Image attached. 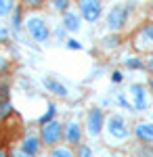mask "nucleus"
Masks as SVG:
<instances>
[{
    "instance_id": "obj_36",
    "label": "nucleus",
    "mask_w": 153,
    "mask_h": 157,
    "mask_svg": "<svg viewBox=\"0 0 153 157\" xmlns=\"http://www.w3.org/2000/svg\"><path fill=\"white\" fill-rule=\"evenodd\" d=\"M151 151H153V145H151Z\"/></svg>"
},
{
    "instance_id": "obj_25",
    "label": "nucleus",
    "mask_w": 153,
    "mask_h": 157,
    "mask_svg": "<svg viewBox=\"0 0 153 157\" xmlns=\"http://www.w3.org/2000/svg\"><path fill=\"white\" fill-rule=\"evenodd\" d=\"M116 101H118L120 107H124V109H128V111H132V113H134V109H132V103H130L128 98H126V94H124V92H118V94H116Z\"/></svg>"
},
{
    "instance_id": "obj_9",
    "label": "nucleus",
    "mask_w": 153,
    "mask_h": 157,
    "mask_svg": "<svg viewBox=\"0 0 153 157\" xmlns=\"http://www.w3.org/2000/svg\"><path fill=\"white\" fill-rule=\"evenodd\" d=\"M63 140L69 147H76L82 143V126H80V121L69 120L63 124Z\"/></svg>"
},
{
    "instance_id": "obj_21",
    "label": "nucleus",
    "mask_w": 153,
    "mask_h": 157,
    "mask_svg": "<svg viewBox=\"0 0 153 157\" xmlns=\"http://www.w3.org/2000/svg\"><path fill=\"white\" fill-rule=\"evenodd\" d=\"M48 4L53 6V11H57V13H65V11H69L71 0H48Z\"/></svg>"
},
{
    "instance_id": "obj_20",
    "label": "nucleus",
    "mask_w": 153,
    "mask_h": 157,
    "mask_svg": "<svg viewBox=\"0 0 153 157\" xmlns=\"http://www.w3.org/2000/svg\"><path fill=\"white\" fill-rule=\"evenodd\" d=\"M46 0H19V4L23 6L25 11H40L44 6Z\"/></svg>"
},
{
    "instance_id": "obj_6",
    "label": "nucleus",
    "mask_w": 153,
    "mask_h": 157,
    "mask_svg": "<svg viewBox=\"0 0 153 157\" xmlns=\"http://www.w3.org/2000/svg\"><path fill=\"white\" fill-rule=\"evenodd\" d=\"M132 48L136 50L139 55H143V52H151L153 50V21H145V23L134 32Z\"/></svg>"
},
{
    "instance_id": "obj_2",
    "label": "nucleus",
    "mask_w": 153,
    "mask_h": 157,
    "mask_svg": "<svg viewBox=\"0 0 153 157\" xmlns=\"http://www.w3.org/2000/svg\"><path fill=\"white\" fill-rule=\"evenodd\" d=\"M23 27L27 32V36L32 38V42H36V44H46L50 40V36H53L46 19L42 15H38L36 11H29V15L25 17V21H23Z\"/></svg>"
},
{
    "instance_id": "obj_5",
    "label": "nucleus",
    "mask_w": 153,
    "mask_h": 157,
    "mask_svg": "<svg viewBox=\"0 0 153 157\" xmlns=\"http://www.w3.org/2000/svg\"><path fill=\"white\" fill-rule=\"evenodd\" d=\"M105 111L101 105H94V107L88 109V113H86V124H84V130L86 134L90 136V138H99L103 130H105Z\"/></svg>"
},
{
    "instance_id": "obj_29",
    "label": "nucleus",
    "mask_w": 153,
    "mask_h": 157,
    "mask_svg": "<svg viewBox=\"0 0 153 157\" xmlns=\"http://www.w3.org/2000/svg\"><path fill=\"white\" fill-rule=\"evenodd\" d=\"M9 97H11V88H9V82L0 80V101H2V98H9Z\"/></svg>"
},
{
    "instance_id": "obj_15",
    "label": "nucleus",
    "mask_w": 153,
    "mask_h": 157,
    "mask_svg": "<svg viewBox=\"0 0 153 157\" xmlns=\"http://www.w3.org/2000/svg\"><path fill=\"white\" fill-rule=\"evenodd\" d=\"M124 67H126V69H132V71H145V69H147L145 59H143V57H139V55L126 57V59H124Z\"/></svg>"
},
{
    "instance_id": "obj_17",
    "label": "nucleus",
    "mask_w": 153,
    "mask_h": 157,
    "mask_svg": "<svg viewBox=\"0 0 153 157\" xmlns=\"http://www.w3.org/2000/svg\"><path fill=\"white\" fill-rule=\"evenodd\" d=\"M55 117H57V105H55V103H48V105H46V111H44L38 120H36V124H38V126H42V124H46V121L55 120Z\"/></svg>"
},
{
    "instance_id": "obj_22",
    "label": "nucleus",
    "mask_w": 153,
    "mask_h": 157,
    "mask_svg": "<svg viewBox=\"0 0 153 157\" xmlns=\"http://www.w3.org/2000/svg\"><path fill=\"white\" fill-rule=\"evenodd\" d=\"M50 155H53V157H71V155H73V151H71V147L57 145V147L50 149Z\"/></svg>"
},
{
    "instance_id": "obj_19",
    "label": "nucleus",
    "mask_w": 153,
    "mask_h": 157,
    "mask_svg": "<svg viewBox=\"0 0 153 157\" xmlns=\"http://www.w3.org/2000/svg\"><path fill=\"white\" fill-rule=\"evenodd\" d=\"M17 2H19V0H0V19L11 17V13H13V9L17 6Z\"/></svg>"
},
{
    "instance_id": "obj_31",
    "label": "nucleus",
    "mask_w": 153,
    "mask_h": 157,
    "mask_svg": "<svg viewBox=\"0 0 153 157\" xmlns=\"http://www.w3.org/2000/svg\"><path fill=\"white\" fill-rule=\"evenodd\" d=\"M122 80H124L122 71H111V82H113V84H120Z\"/></svg>"
},
{
    "instance_id": "obj_8",
    "label": "nucleus",
    "mask_w": 153,
    "mask_h": 157,
    "mask_svg": "<svg viewBox=\"0 0 153 157\" xmlns=\"http://www.w3.org/2000/svg\"><path fill=\"white\" fill-rule=\"evenodd\" d=\"M78 9H80V15L86 23H96L103 15V2L101 0H86V2L78 4Z\"/></svg>"
},
{
    "instance_id": "obj_12",
    "label": "nucleus",
    "mask_w": 153,
    "mask_h": 157,
    "mask_svg": "<svg viewBox=\"0 0 153 157\" xmlns=\"http://www.w3.org/2000/svg\"><path fill=\"white\" fill-rule=\"evenodd\" d=\"M134 138L143 145H153V121H139L134 126Z\"/></svg>"
},
{
    "instance_id": "obj_14",
    "label": "nucleus",
    "mask_w": 153,
    "mask_h": 157,
    "mask_svg": "<svg viewBox=\"0 0 153 157\" xmlns=\"http://www.w3.org/2000/svg\"><path fill=\"white\" fill-rule=\"evenodd\" d=\"M23 6H21V4H19V2H17V6H15V9H13V13H11V29L13 32H15V36L19 38V32H21V29H23V21H25V17H23Z\"/></svg>"
},
{
    "instance_id": "obj_32",
    "label": "nucleus",
    "mask_w": 153,
    "mask_h": 157,
    "mask_svg": "<svg viewBox=\"0 0 153 157\" xmlns=\"http://www.w3.org/2000/svg\"><path fill=\"white\" fill-rule=\"evenodd\" d=\"M147 88H149V92L153 94V75H149V78H147Z\"/></svg>"
},
{
    "instance_id": "obj_1",
    "label": "nucleus",
    "mask_w": 153,
    "mask_h": 157,
    "mask_svg": "<svg viewBox=\"0 0 153 157\" xmlns=\"http://www.w3.org/2000/svg\"><path fill=\"white\" fill-rule=\"evenodd\" d=\"M105 136L109 145H124L130 138V130L126 117L120 113H111L105 117Z\"/></svg>"
},
{
    "instance_id": "obj_24",
    "label": "nucleus",
    "mask_w": 153,
    "mask_h": 157,
    "mask_svg": "<svg viewBox=\"0 0 153 157\" xmlns=\"http://www.w3.org/2000/svg\"><path fill=\"white\" fill-rule=\"evenodd\" d=\"M9 71H11V59L0 50V78H2V75H6Z\"/></svg>"
},
{
    "instance_id": "obj_23",
    "label": "nucleus",
    "mask_w": 153,
    "mask_h": 157,
    "mask_svg": "<svg viewBox=\"0 0 153 157\" xmlns=\"http://www.w3.org/2000/svg\"><path fill=\"white\" fill-rule=\"evenodd\" d=\"M11 32H13L11 25L0 21V44H9V42H11Z\"/></svg>"
},
{
    "instance_id": "obj_33",
    "label": "nucleus",
    "mask_w": 153,
    "mask_h": 157,
    "mask_svg": "<svg viewBox=\"0 0 153 157\" xmlns=\"http://www.w3.org/2000/svg\"><path fill=\"white\" fill-rule=\"evenodd\" d=\"M149 9H151V15H153V0H151V4H149Z\"/></svg>"
},
{
    "instance_id": "obj_13",
    "label": "nucleus",
    "mask_w": 153,
    "mask_h": 157,
    "mask_svg": "<svg viewBox=\"0 0 153 157\" xmlns=\"http://www.w3.org/2000/svg\"><path fill=\"white\" fill-rule=\"evenodd\" d=\"M42 86H44V90H48L50 94H55V97H59V98H67L69 97V90L61 84L59 80H55V78H48V75L42 78Z\"/></svg>"
},
{
    "instance_id": "obj_28",
    "label": "nucleus",
    "mask_w": 153,
    "mask_h": 157,
    "mask_svg": "<svg viewBox=\"0 0 153 157\" xmlns=\"http://www.w3.org/2000/svg\"><path fill=\"white\" fill-rule=\"evenodd\" d=\"M55 38H57V42H65L67 40V29L63 27V23H59V27L55 29Z\"/></svg>"
},
{
    "instance_id": "obj_26",
    "label": "nucleus",
    "mask_w": 153,
    "mask_h": 157,
    "mask_svg": "<svg viewBox=\"0 0 153 157\" xmlns=\"http://www.w3.org/2000/svg\"><path fill=\"white\" fill-rule=\"evenodd\" d=\"M65 48H67V50H82L84 46H82L80 40H76V38H67V40H65Z\"/></svg>"
},
{
    "instance_id": "obj_35",
    "label": "nucleus",
    "mask_w": 153,
    "mask_h": 157,
    "mask_svg": "<svg viewBox=\"0 0 153 157\" xmlns=\"http://www.w3.org/2000/svg\"><path fill=\"white\" fill-rule=\"evenodd\" d=\"M151 121H153V113H151Z\"/></svg>"
},
{
    "instance_id": "obj_4",
    "label": "nucleus",
    "mask_w": 153,
    "mask_h": 157,
    "mask_svg": "<svg viewBox=\"0 0 153 157\" xmlns=\"http://www.w3.org/2000/svg\"><path fill=\"white\" fill-rule=\"evenodd\" d=\"M40 140H42V145L48 147V149L61 145V143H63V121H59L55 117V120L42 124V126H40Z\"/></svg>"
},
{
    "instance_id": "obj_3",
    "label": "nucleus",
    "mask_w": 153,
    "mask_h": 157,
    "mask_svg": "<svg viewBox=\"0 0 153 157\" xmlns=\"http://www.w3.org/2000/svg\"><path fill=\"white\" fill-rule=\"evenodd\" d=\"M134 13V2H124V4H113L105 17V25L109 32H122L128 23L130 15Z\"/></svg>"
},
{
    "instance_id": "obj_18",
    "label": "nucleus",
    "mask_w": 153,
    "mask_h": 157,
    "mask_svg": "<svg viewBox=\"0 0 153 157\" xmlns=\"http://www.w3.org/2000/svg\"><path fill=\"white\" fill-rule=\"evenodd\" d=\"M11 115H15V107L11 105L9 98H2V101H0V124L6 121Z\"/></svg>"
},
{
    "instance_id": "obj_16",
    "label": "nucleus",
    "mask_w": 153,
    "mask_h": 157,
    "mask_svg": "<svg viewBox=\"0 0 153 157\" xmlns=\"http://www.w3.org/2000/svg\"><path fill=\"white\" fill-rule=\"evenodd\" d=\"M120 44H122V38H120V32H111L109 36H105L103 40H101V46L107 50H113L118 48Z\"/></svg>"
},
{
    "instance_id": "obj_30",
    "label": "nucleus",
    "mask_w": 153,
    "mask_h": 157,
    "mask_svg": "<svg viewBox=\"0 0 153 157\" xmlns=\"http://www.w3.org/2000/svg\"><path fill=\"white\" fill-rule=\"evenodd\" d=\"M145 65H147V71H149V75H153V50L149 52V57L145 59Z\"/></svg>"
},
{
    "instance_id": "obj_11",
    "label": "nucleus",
    "mask_w": 153,
    "mask_h": 157,
    "mask_svg": "<svg viewBox=\"0 0 153 157\" xmlns=\"http://www.w3.org/2000/svg\"><path fill=\"white\" fill-rule=\"evenodd\" d=\"M61 23L69 34H78L82 29V15L76 11H65L61 13Z\"/></svg>"
},
{
    "instance_id": "obj_10",
    "label": "nucleus",
    "mask_w": 153,
    "mask_h": 157,
    "mask_svg": "<svg viewBox=\"0 0 153 157\" xmlns=\"http://www.w3.org/2000/svg\"><path fill=\"white\" fill-rule=\"evenodd\" d=\"M42 140H40V134H27L21 138V145H19V153L21 155H38L40 149H42Z\"/></svg>"
},
{
    "instance_id": "obj_7",
    "label": "nucleus",
    "mask_w": 153,
    "mask_h": 157,
    "mask_svg": "<svg viewBox=\"0 0 153 157\" xmlns=\"http://www.w3.org/2000/svg\"><path fill=\"white\" fill-rule=\"evenodd\" d=\"M128 94H130V98H132L130 103H132L134 113H145V111L149 109V90H147L145 84H139V82L130 84Z\"/></svg>"
},
{
    "instance_id": "obj_34",
    "label": "nucleus",
    "mask_w": 153,
    "mask_h": 157,
    "mask_svg": "<svg viewBox=\"0 0 153 157\" xmlns=\"http://www.w3.org/2000/svg\"><path fill=\"white\" fill-rule=\"evenodd\" d=\"M80 2H86V0H78V4H80Z\"/></svg>"
},
{
    "instance_id": "obj_27",
    "label": "nucleus",
    "mask_w": 153,
    "mask_h": 157,
    "mask_svg": "<svg viewBox=\"0 0 153 157\" xmlns=\"http://www.w3.org/2000/svg\"><path fill=\"white\" fill-rule=\"evenodd\" d=\"M76 153L82 155V157H90L92 155V149H90L88 145H84V143H80V145H76Z\"/></svg>"
}]
</instances>
